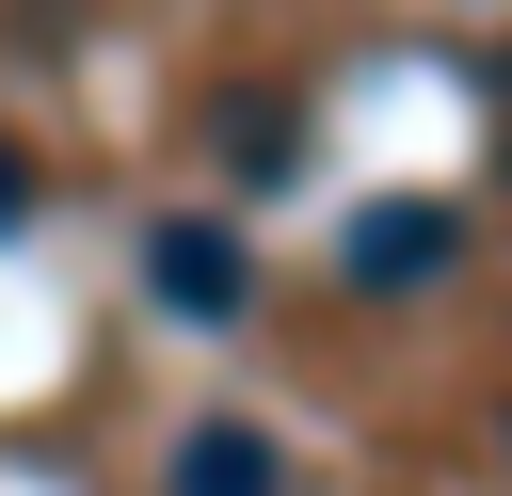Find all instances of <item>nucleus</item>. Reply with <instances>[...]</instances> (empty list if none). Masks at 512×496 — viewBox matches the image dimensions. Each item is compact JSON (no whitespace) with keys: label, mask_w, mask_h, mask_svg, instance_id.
Segmentation results:
<instances>
[{"label":"nucleus","mask_w":512,"mask_h":496,"mask_svg":"<svg viewBox=\"0 0 512 496\" xmlns=\"http://www.w3.org/2000/svg\"><path fill=\"white\" fill-rule=\"evenodd\" d=\"M144 304L160 320H256V240L224 208H160L144 224Z\"/></svg>","instance_id":"obj_2"},{"label":"nucleus","mask_w":512,"mask_h":496,"mask_svg":"<svg viewBox=\"0 0 512 496\" xmlns=\"http://www.w3.org/2000/svg\"><path fill=\"white\" fill-rule=\"evenodd\" d=\"M496 464H512V400H496Z\"/></svg>","instance_id":"obj_7"},{"label":"nucleus","mask_w":512,"mask_h":496,"mask_svg":"<svg viewBox=\"0 0 512 496\" xmlns=\"http://www.w3.org/2000/svg\"><path fill=\"white\" fill-rule=\"evenodd\" d=\"M480 80H496V160H512V32H496V64H480Z\"/></svg>","instance_id":"obj_6"},{"label":"nucleus","mask_w":512,"mask_h":496,"mask_svg":"<svg viewBox=\"0 0 512 496\" xmlns=\"http://www.w3.org/2000/svg\"><path fill=\"white\" fill-rule=\"evenodd\" d=\"M32 208H48V176H32V144L0 128V240H32Z\"/></svg>","instance_id":"obj_5"},{"label":"nucleus","mask_w":512,"mask_h":496,"mask_svg":"<svg viewBox=\"0 0 512 496\" xmlns=\"http://www.w3.org/2000/svg\"><path fill=\"white\" fill-rule=\"evenodd\" d=\"M208 144L240 160V192H272V176L304 160V112H288V96H256V80H224V96H208Z\"/></svg>","instance_id":"obj_4"},{"label":"nucleus","mask_w":512,"mask_h":496,"mask_svg":"<svg viewBox=\"0 0 512 496\" xmlns=\"http://www.w3.org/2000/svg\"><path fill=\"white\" fill-rule=\"evenodd\" d=\"M160 496H288V448H272L256 416H192V432L160 448Z\"/></svg>","instance_id":"obj_3"},{"label":"nucleus","mask_w":512,"mask_h":496,"mask_svg":"<svg viewBox=\"0 0 512 496\" xmlns=\"http://www.w3.org/2000/svg\"><path fill=\"white\" fill-rule=\"evenodd\" d=\"M464 272V208L448 192H368L352 224H336V288L352 304H432Z\"/></svg>","instance_id":"obj_1"}]
</instances>
